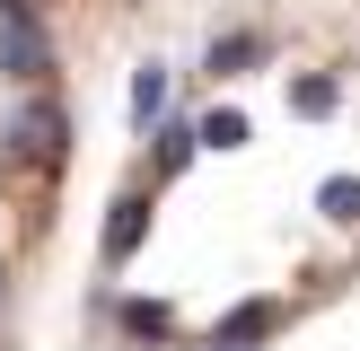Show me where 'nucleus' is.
I'll return each instance as SVG.
<instances>
[{
    "instance_id": "obj_8",
    "label": "nucleus",
    "mask_w": 360,
    "mask_h": 351,
    "mask_svg": "<svg viewBox=\"0 0 360 351\" xmlns=\"http://www.w3.org/2000/svg\"><path fill=\"white\" fill-rule=\"evenodd\" d=\"M167 325H176V316L158 307V298H123V333H141V343H158Z\"/></svg>"
},
{
    "instance_id": "obj_2",
    "label": "nucleus",
    "mask_w": 360,
    "mask_h": 351,
    "mask_svg": "<svg viewBox=\"0 0 360 351\" xmlns=\"http://www.w3.org/2000/svg\"><path fill=\"white\" fill-rule=\"evenodd\" d=\"M0 70H9V79H44L53 70V35L35 27V18H0Z\"/></svg>"
},
{
    "instance_id": "obj_12",
    "label": "nucleus",
    "mask_w": 360,
    "mask_h": 351,
    "mask_svg": "<svg viewBox=\"0 0 360 351\" xmlns=\"http://www.w3.org/2000/svg\"><path fill=\"white\" fill-rule=\"evenodd\" d=\"M0 18H27V0H0Z\"/></svg>"
},
{
    "instance_id": "obj_5",
    "label": "nucleus",
    "mask_w": 360,
    "mask_h": 351,
    "mask_svg": "<svg viewBox=\"0 0 360 351\" xmlns=\"http://www.w3.org/2000/svg\"><path fill=\"white\" fill-rule=\"evenodd\" d=\"M273 325H281L273 298H246V307H229V316H220V343H229V351H238V343H264Z\"/></svg>"
},
{
    "instance_id": "obj_9",
    "label": "nucleus",
    "mask_w": 360,
    "mask_h": 351,
    "mask_svg": "<svg viewBox=\"0 0 360 351\" xmlns=\"http://www.w3.org/2000/svg\"><path fill=\"white\" fill-rule=\"evenodd\" d=\"M238 140H246V114H238V105L202 114V150H238Z\"/></svg>"
},
{
    "instance_id": "obj_7",
    "label": "nucleus",
    "mask_w": 360,
    "mask_h": 351,
    "mask_svg": "<svg viewBox=\"0 0 360 351\" xmlns=\"http://www.w3.org/2000/svg\"><path fill=\"white\" fill-rule=\"evenodd\" d=\"M193 150H202V123H167V132H158V176H176Z\"/></svg>"
},
{
    "instance_id": "obj_10",
    "label": "nucleus",
    "mask_w": 360,
    "mask_h": 351,
    "mask_svg": "<svg viewBox=\"0 0 360 351\" xmlns=\"http://www.w3.org/2000/svg\"><path fill=\"white\" fill-rule=\"evenodd\" d=\"M316 211H326V220H360V176H334V185L316 193Z\"/></svg>"
},
{
    "instance_id": "obj_13",
    "label": "nucleus",
    "mask_w": 360,
    "mask_h": 351,
    "mask_svg": "<svg viewBox=\"0 0 360 351\" xmlns=\"http://www.w3.org/2000/svg\"><path fill=\"white\" fill-rule=\"evenodd\" d=\"M220 351H229V343H220Z\"/></svg>"
},
{
    "instance_id": "obj_11",
    "label": "nucleus",
    "mask_w": 360,
    "mask_h": 351,
    "mask_svg": "<svg viewBox=\"0 0 360 351\" xmlns=\"http://www.w3.org/2000/svg\"><path fill=\"white\" fill-rule=\"evenodd\" d=\"M290 114H334V79H290Z\"/></svg>"
},
{
    "instance_id": "obj_1",
    "label": "nucleus",
    "mask_w": 360,
    "mask_h": 351,
    "mask_svg": "<svg viewBox=\"0 0 360 351\" xmlns=\"http://www.w3.org/2000/svg\"><path fill=\"white\" fill-rule=\"evenodd\" d=\"M0 150H9L18 167H53V158H62V105H53V97H27L9 114V132H0Z\"/></svg>"
},
{
    "instance_id": "obj_6",
    "label": "nucleus",
    "mask_w": 360,
    "mask_h": 351,
    "mask_svg": "<svg viewBox=\"0 0 360 351\" xmlns=\"http://www.w3.org/2000/svg\"><path fill=\"white\" fill-rule=\"evenodd\" d=\"M158 105H167V62H141L132 70V123H158Z\"/></svg>"
},
{
    "instance_id": "obj_4",
    "label": "nucleus",
    "mask_w": 360,
    "mask_h": 351,
    "mask_svg": "<svg viewBox=\"0 0 360 351\" xmlns=\"http://www.w3.org/2000/svg\"><path fill=\"white\" fill-rule=\"evenodd\" d=\"M264 53H273V44H264V35H220V44H211V79H246V70H255L264 62Z\"/></svg>"
},
{
    "instance_id": "obj_3",
    "label": "nucleus",
    "mask_w": 360,
    "mask_h": 351,
    "mask_svg": "<svg viewBox=\"0 0 360 351\" xmlns=\"http://www.w3.org/2000/svg\"><path fill=\"white\" fill-rule=\"evenodd\" d=\"M150 237V193H115V211H105V263H132V246Z\"/></svg>"
}]
</instances>
